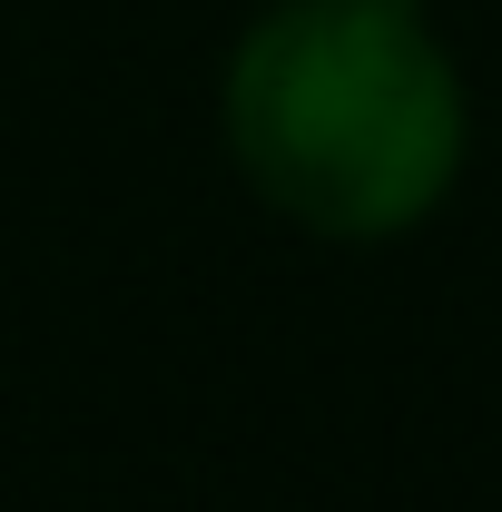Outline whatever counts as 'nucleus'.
Segmentation results:
<instances>
[{
    "label": "nucleus",
    "mask_w": 502,
    "mask_h": 512,
    "mask_svg": "<svg viewBox=\"0 0 502 512\" xmlns=\"http://www.w3.org/2000/svg\"><path fill=\"white\" fill-rule=\"evenodd\" d=\"M227 158L286 227L384 247L463 178V69L404 0H276L217 89Z\"/></svg>",
    "instance_id": "f257e3e1"
}]
</instances>
